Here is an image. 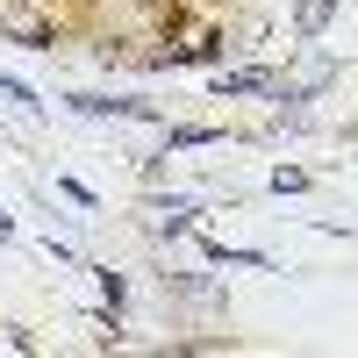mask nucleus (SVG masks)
Returning a JSON list of instances; mask_svg holds the SVG:
<instances>
[{"instance_id":"7","label":"nucleus","mask_w":358,"mask_h":358,"mask_svg":"<svg viewBox=\"0 0 358 358\" xmlns=\"http://www.w3.org/2000/svg\"><path fill=\"white\" fill-rule=\"evenodd\" d=\"M194 215H201L194 201H158V236H187V229H194Z\"/></svg>"},{"instance_id":"6","label":"nucleus","mask_w":358,"mask_h":358,"mask_svg":"<svg viewBox=\"0 0 358 358\" xmlns=\"http://www.w3.org/2000/svg\"><path fill=\"white\" fill-rule=\"evenodd\" d=\"M330 15H337V0H301V15H294V36L315 43L322 29H330Z\"/></svg>"},{"instance_id":"9","label":"nucleus","mask_w":358,"mask_h":358,"mask_svg":"<svg viewBox=\"0 0 358 358\" xmlns=\"http://www.w3.org/2000/svg\"><path fill=\"white\" fill-rule=\"evenodd\" d=\"M86 273L101 280V294H108V308H122V301H129V273H115V265H86Z\"/></svg>"},{"instance_id":"8","label":"nucleus","mask_w":358,"mask_h":358,"mask_svg":"<svg viewBox=\"0 0 358 358\" xmlns=\"http://www.w3.org/2000/svg\"><path fill=\"white\" fill-rule=\"evenodd\" d=\"M0 101H15L22 115H43V94H36L29 79H15V72H0Z\"/></svg>"},{"instance_id":"2","label":"nucleus","mask_w":358,"mask_h":358,"mask_svg":"<svg viewBox=\"0 0 358 358\" xmlns=\"http://www.w3.org/2000/svg\"><path fill=\"white\" fill-rule=\"evenodd\" d=\"M72 115H94V122H143V129H158L165 115L158 101H129V94H65Z\"/></svg>"},{"instance_id":"4","label":"nucleus","mask_w":358,"mask_h":358,"mask_svg":"<svg viewBox=\"0 0 358 358\" xmlns=\"http://www.w3.org/2000/svg\"><path fill=\"white\" fill-rule=\"evenodd\" d=\"M201 258L208 265H251V273H273V258L251 251V244H215V236H201Z\"/></svg>"},{"instance_id":"11","label":"nucleus","mask_w":358,"mask_h":358,"mask_svg":"<svg viewBox=\"0 0 358 358\" xmlns=\"http://www.w3.org/2000/svg\"><path fill=\"white\" fill-rule=\"evenodd\" d=\"M57 194H65L72 208H101V201H94V187H79V179H57Z\"/></svg>"},{"instance_id":"10","label":"nucleus","mask_w":358,"mask_h":358,"mask_svg":"<svg viewBox=\"0 0 358 358\" xmlns=\"http://www.w3.org/2000/svg\"><path fill=\"white\" fill-rule=\"evenodd\" d=\"M273 194H308V165H280L273 172Z\"/></svg>"},{"instance_id":"5","label":"nucleus","mask_w":358,"mask_h":358,"mask_svg":"<svg viewBox=\"0 0 358 358\" xmlns=\"http://www.w3.org/2000/svg\"><path fill=\"white\" fill-rule=\"evenodd\" d=\"M229 129H215V122H172L165 129V158L172 151H208V143H222Z\"/></svg>"},{"instance_id":"3","label":"nucleus","mask_w":358,"mask_h":358,"mask_svg":"<svg viewBox=\"0 0 358 358\" xmlns=\"http://www.w3.org/2000/svg\"><path fill=\"white\" fill-rule=\"evenodd\" d=\"M273 79H280V72H265V65H251V72H215V101H244V94H273Z\"/></svg>"},{"instance_id":"1","label":"nucleus","mask_w":358,"mask_h":358,"mask_svg":"<svg viewBox=\"0 0 358 358\" xmlns=\"http://www.w3.org/2000/svg\"><path fill=\"white\" fill-rule=\"evenodd\" d=\"M0 43L57 50V8L50 0H0Z\"/></svg>"},{"instance_id":"12","label":"nucleus","mask_w":358,"mask_h":358,"mask_svg":"<svg viewBox=\"0 0 358 358\" xmlns=\"http://www.w3.org/2000/svg\"><path fill=\"white\" fill-rule=\"evenodd\" d=\"M8 236H15V215H0V244H8Z\"/></svg>"}]
</instances>
